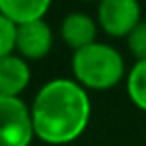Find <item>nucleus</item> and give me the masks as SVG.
<instances>
[{
    "mask_svg": "<svg viewBox=\"0 0 146 146\" xmlns=\"http://www.w3.org/2000/svg\"><path fill=\"white\" fill-rule=\"evenodd\" d=\"M92 100L74 78H52L32 98L34 136L50 146L78 140L90 124Z\"/></svg>",
    "mask_w": 146,
    "mask_h": 146,
    "instance_id": "f257e3e1",
    "label": "nucleus"
},
{
    "mask_svg": "<svg viewBox=\"0 0 146 146\" xmlns=\"http://www.w3.org/2000/svg\"><path fill=\"white\" fill-rule=\"evenodd\" d=\"M52 46H54V32H52V28L46 20H38V22H32V24L18 26L14 54L24 58L28 64L48 56Z\"/></svg>",
    "mask_w": 146,
    "mask_h": 146,
    "instance_id": "39448f33",
    "label": "nucleus"
},
{
    "mask_svg": "<svg viewBox=\"0 0 146 146\" xmlns=\"http://www.w3.org/2000/svg\"><path fill=\"white\" fill-rule=\"evenodd\" d=\"M32 78L30 64L18 54L0 58V98H20Z\"/></svg>",
    "mask_w": 146,
    "mask_h": 146,
    "instance_id": "0eeeda50",
    "label": "nucleus"
},
{
    "mask_svg": "<svg viewBox=\"0 0 146 146\" xmlns=\"http://www.w3.org/2000/svg\"><path fill=\"white\" fill-rule=\"evenodd\" d=\"M126 94L138 110L146 112V60H138L128 68Z\"/></svg>",
    "mask_w": 146,
    "mask_h": 146,
    "instance_id": "1a4fd4ad",
    "label": "nucleus"
},
{
    "mask_svg": "<svg viewBox=\"0 0 146 146\" xmlns=\"http://www.w3.org/2000/svg\"><path fill=\"white\" fill-rule=\"evenodd\" d=\"M126 44H128V50L130 54L138 60H146V20H142L132 32L130 36L126 38Z\"/></svg>",
    "mask_w": 146,
    "mask_h": 146,
    "instance_id": "9b49d317",
    "label": "nucleus"
},
{
    "mask_svg": "<svg viewBox=\"0 0 146 146\" xmlns=\"http://www.w3.org/2000/svg\"><path fill=\"white\" fill-rule=\"evenodd\" d=\"M48 12V0H0V14L10 20L16 28L38 20H46Z\"/></svg>",
    "mask_w": 146,
    "mask_h": 146,
    "instance_id": "6e6552de",
    "label": "nucleus"
},
{
    "mask_svg": "<svg viewBox=\"0 0 146 146\" xmlns=\"http://www.w3.org/2000/svg\"><path fill=\"white\" fill-rule=\"evenodd\" d=\"M70 68L72 78L88 92L110 90L118 86L128 74L122 52L112 44L98 40L86 48L72 52Z\"/></svg>",
    "mask_w": 146,
    "mask_h": 146,
    "instance_id": "f03ea898",
    "label": "nucleus"
},
{
    "mask_svg": "<svg viewBox=\"0 0 146 146\" xmlns=\"http://www.w3.org/2000/svg\"><path fill=\"white\" fill-rule=\"evenodd\" d=\"M16 26L0 14V58H6L16 50Z\"/></svg>",
    "mask_w": 146,
    "mask_h": 146,
    "instance_id": "9d476101",
    "label": "nucleus"
},
{
    "mask_svg": "<svg viewBox=\"0 0 146 146\" xmlns=\"http://www.w3.org/2000/svg\"><path fill=\"white\" fill-rule=\"evenodd\" d=\"M98 30L100 28H98L96 16L82 10L68 12L60 22V38L68 48H72V52L94 44Z\"/></svg>",
    "mask_w": 146,
    "mask_h": 146,
    "instance_id": "423d86ee",
    "label": "nucleus"
},
{
    "mask_svg": "<svg viewBox=\"0 0 146 146\" xmlns=\"http://www.w3.org/2000/svg\"><path fill=\"white\" fill-rule=\"evenodd\" d=\"M98 28L110 38H128L142 22V8L136 0H102L96 8Z\"/></svg>",
    "mask_w": 146,
    "mask_h": 146,
    "instance_id": "20e7f679",
    "label": "nucleus"
},
{
    "mask_svg": "<svg viewBox=\"0 0 146 146\" xmlns=\"http://www.w3.org/2000/svg\"><path fill=\"white\" fill-rule=\"evenodd\" d=\"M34 138L30 106L22 98H0V146H30Z\"/></svg>",
    "mask_w": 146,
    "mask_h": 146,
    "instance_id": "7ed1b4c3",
    "label": "nucleus"
}]
</instances>
